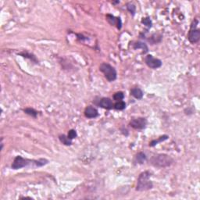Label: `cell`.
<instances>
[{"label": "cell", "mask_w": 200, "mask_h": 200, "mask_svg": "<svg viewBox=\"0 0 200 200\" xmlns=\"http://www.w3.org/2000/svg\"><path fill=\"white\" fill-rule=\"evenodd\" d=\"M20 56H23V57H25V58H29L30 60H32V61L33 62H35V63H37V60L36 58H35V56H34L33 55H31V54H28V53H25V52H23V53H20Z\"/></svg>", "instance_id": "obj_21"}, {"label": "cell", "mask_w": 200, "mask_h": 200, "mask_svg": "<svg viewBox=\"0 0 200 200\" xmlns=\"http://www.w3.org/2000/svg\"><path fill=\"white\" fill-rule=\"evenodd\" d=\"M99 106L103 108V109H108V110H110L113 108L114 104L113 103V101L111 100L109 98H102L99 100V103H96Z\"/></svg>", "instance_id": "obj_9"}, {"label": "cell", "mask_w": 200, "mask_h": 200, "mask_svg": "<svg viewBox=\"0 0 200 200\" xmlns=\"http://www.w3.org/2000/svg\"><path fill=\"white\" fill-rule=\"evenodd\" d=\"M106 17L109 24H111L112 26H116L117 29L121 30V28H122V21H121V19L120 17H117L112 14H106Z\"/></svg>", "instance_id": "obj_8"}, {"label": "cell", "mask_w": 200, "mask_h": 200, "mask_svg": "<svg viewBox=\"0 0 200 200\" xmlns=\"http://www.w3.org/2000/svg\"><path fill=\"white\" fill-rule=\"evenodd\" d=\"M168 136L167 135H163V136H160V138H158L157 139H154V140H152V142H149V146L150 147H154L155 146H156L158 143H160V142H164V141H166L167 139H168Z\"/></svg>", "instance_id": "obj_14"}, {"label": "cell", "mask_w": 200, "mask_h": 200, "mask_svg": "<svg viewBox=\"0 0 200 200\" xmlns=\"http://www.w3.org/2000/svg\"><path fill=\"white\" fill-rule=\"evenodd\" d=\"M174 163V159L167 154H157L151 158L150 164L155 167L164 168L170 167Z\"/></svg>", "instance_id": "obj_3"}, {"label": "cell", "mask_w": 200, "mask_h": 200, "mask_svg": "<svg viewBox=\"0 0 200 200\" xmlns=\"http://www.w3.org/2000/svg\"><path fill=\"white\" fill-rule=\"evenodd\" d=\"M49 163V160L46 159H39V160H28L26 158L20 156V155H17L13 160V164L11 165V168L13 170H19L23 167H28L30 164H34L35 167H43V166L46 165Z\"/></svg>", "instance_id": "obj_1"}, {"label": "cell", "mask_w": 200, "mask_h": 200, "mask_svg": "<svg viewBox=\"0 0 200 200\" xmlns=\"http://www.w3.org/2000/svg\"><path fill=\"white\" fill-rule=\"evenodd\" d=\"M127 10L129 11V13H131V15L134 16L136 12V6L131 2H129V3L127 4Z\"/></svg>", "instance_id": "obj_19"}, {"label": "cell", "mask_w": 200, "mask_h": 200, "mask_svg": "<svg viewBox=\"0 0 200 200\" xmlns=\"http://www.w3.org/2000/svg\"><path fill=\"white\" fill-rule=\"evenodd\" d=\"M99 70L104 74L105 78L108 81L112 82L114 81L117 78V73L116 69L110 64L106 63H103L99 66Z\"/></svg>", "instance_id": "obj_4"}, {"label": "cell", "mask_w": 200, "mask_h": 200, "mask_svg": "<svg viewBox=\"0 0 200 200\" xmlns=\"http://www.w3.org/2000/svg\"><path fill=\"white\" fill-rule=\"evenodd\" d=\"M113 108L117 110H124L126 108V103L123 100L121 101H117L115 104H114Z\"/></svg>", "instance_id": "obj_17"}, {"label": "cell", "mask_w": 200, "mask_h": 200, "mask_svg": "<svg viewBox=\"0 0 200 200\" xmlns=\"http://www.w3.org/2000/svg\"><path fill=\"white\" fill-rule=\"evenodd\" d=\"M59 139H60V142H61L62 144L65 145V146H71L72 145V140L69 138L67 136H66L65 134H60L59 136Z\"/></svg>", "instance_id": "obj_15"}, {"label": "cell", "mask_w": 200, "mask_h": 200, "mask_svg": "<svg viewBox=\"0 0 200 200\" xmlns=\"http://www.w3.org/2000/svg\"><path fill=\"white\" fill-rule=\"evenodd\" d=\"M146 160H147L146 155L144 153V152H138V153L135 155V157H134V162H135L136 164H144V163L146 161Z\"/></svg>", "instance_id": "obj_13"}, {"label": "cell", "mask_w": 200, "mask_h": 200, "mask_svg": "<svg viewBox=\"0 0 200 200\" xmlns=\"http://www.w3.org/2000/svg\"><path fill=\"white\" fill-rule=\"evenodd\" d=\"M142 23H143V24H144L145 26L147 27L148 28H152V20H151L150 17H144V18H142Z\"/></svg>", "instance_id": "obj_18"}, {"label": "cell", "mask_w": 200, "mask_h": 200, "mask_svg": "<svg viewBox=\"0 0 200 200\" xmlns=\"http://www.w3.org/2000/svg\"><path fill=\"white\" fill-rule=\"evenodd\" d=\"M129 125L135 130H143L147 125V120L145 117L133 118L130 121Z\"/></svg>", "instance_id": "obj_6"}, {"label": "cell", "mask_w": 200, "mask_h": 200, "mask_svg": "<svg viewBox=\"0 0 200 200\" xmlns=\"http://www.w3.org/2000/svg\"><path fill=\"white\" fill-rule=\"evenodd\" d=\"M84 116L88 119H92L96 118L99 116V112L97 109L92 106H88L84 109Z\"/></svg>", "instance_id": "obj_10"}, {"label": "cell", "mask_w": 200, "mask_h": 200, "mask_svg": "<svg viewBox=\"0 0 200 200\" xmlns=\"http://www.w3.org/2000/svg\"><path fill=\"white\" fill-rule=\"evenodd\" d=\"M112 3H113V4H117V3H120V1H117V2H113Z\"/></svg>", "instance_id": "obj_23"}, {"label": "cell", "mask_w": 200, "mask_h": 200, "mask_svg": "<svg viewBox=\"0 0 200 200\" xmlns=\"http://www.w3.org/2000/svg\"><path fill=\"white\" fill-rule=\"evenodd\" d=\"M67 137L69 138L70 140H73L74 138H75L77 137V132L74 129H71L69 131H68V134H67Z\"/></svg>", "instance_id": "obj_22"}, {"label": "cell", "mask_w": 200, "mask_h": 200, "mask_svg": "<svg viewBox=\"0 0 200 200\" xmlns=\"http://www.w3.org/2000/svg\"><path fill=\"white\" fill-rule=\"evenodd\" d=\"M124 98V94L122 91H117L113 95V99L115 101H121Z\"/></svg>", "instance_id": "obj_20"}, {"label": "cell", "mask_w": 200, "mask_h": 200, "mask_svg": "<svg viewBox=\"0 0 200 200\" xmlns=\"http://www.w3.org/2000/svg\"><path fill=\"white\" fill-rule=\"evenodd\" d=\"M133 49H142V53H147L149 52V48H148L147 45L144 42L142 41H136L135 43L133 44Z\"/></svg>", "instance_id": "obj_11"}, {"label": "cell", "mask_w": 200, "mask_h": 200, "mask_svg": "<svg viewBox=\"0 0 200 200\" xmlns=\"http://www.w3.org/2000/svg\"><path fill=\"white\" fill-rule=\"evenodd\" d=\"M130 93H131V96H132L133 97L137 99H142L144 96V93H143L142 90L139 88H131Z\"/></svg>", "instance_id": "obj_12"}, {"label": "cell", "mask_w": 200, "mask_h": 200, "mask_svg": "<svg viewBox=\"0 0 200 200\" xmlns=\"http://www.w3.org/2000/svg\"><path fill=\"white\" fill-rule=\"evenodd\" d=\"M198 24V21L197 19H195L191 23L190 29H189V35H188V39L192 44L197 43L200 40V30L197 28Z\"/></svg>", "instance_id": "obj_5"}, {"label": "cell", "mask_w": 200, "mask_h": 200, "mask_svg": "<svg viewBox=\"0 0 200 200\" xmlns=\"http://www.w3.org/2000/svg\"><path fill=\"white\" fill-rule=\"evenodd\" d=\"M151 173L149 171H144L141 173L138 176L136 185V190L138 192H145V191L150 190L153 187V184L150 181Z\"/></svg>", "instance_id": "obj_2"}, {"label": "cell", "mask_w": 200, "mask_h": 200, "mask_svg": "<svg viewBox=\"0 0 200 200\" xmlns=\"http://www.w3.org/2000/svg\"><path fill=\"white\" fill-rule=\"evenodd\" d=\"M23 110L25 113L29 115V116H32V117L34 118H36L37 116H38V111L35 110V109H33V108H30V107L25 108V109H23Z\"/></svg>", "instance_id": "obj_16"}, {"label": "cell", "mask_w": 200, "mask_h": 200, "mask_svg": "<svg viewBox=\"0 0 200 200\" xmlns=\"http://www.w3.org/2000/svg\"><path fill=\"white\" fill-rule=\"evenodd\" d=\"M145 63L151 69H157L162 66V61L160 59L155 58L152 55H147L145 58Z\"/></svg>", "instance_id": "obj_7"}]
</instances>
